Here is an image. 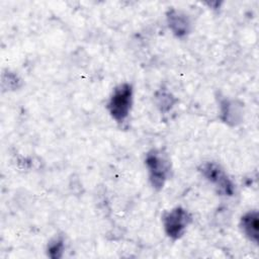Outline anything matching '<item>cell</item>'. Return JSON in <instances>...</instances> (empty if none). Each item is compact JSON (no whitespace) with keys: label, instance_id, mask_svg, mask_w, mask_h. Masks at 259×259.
<instances>
[{"label":"cell","instance_id":"7a4b0ae2","mask_svg":"<svg viewBox=\"0 0 259 259\" xmlns=\"http://www.w3.org/2000/svg\"><path fill=\"white\" fill-rule=\"evenodd\" d=\"M145 165L148 169L149 180L156 190H161L170 176V161L160 150L153 149L147 153Z\"/></svg>","mask_w":259,"mask_h":259},{"label":"cell","instance_id":"8992f818","mask_svg":"<svg viewBox=\"0 0 259 259\" xmlns=\"http://www.w3.org/2000/svg\"><path fill=\"white\" fill-rule=\"evenodd\" d=\"M220 113L221 119L231 125L235 126L242 121L243 118V109L242 105L239 104L236 100L229 98H224L220 101Z\"/></svg>","mask_w":259,"mask_h":259},{"label":"cell","instance_id":"5b68a950","mask_svg":"<svg viewBox=\"0 0 259 259\" xmlns=\"http://www.w3.org/2000/svg\"><path fill=\"white\" fill-rule=\"evenodd\" d=\"M167 23L169 29L177 37L186 36L191 28L190 19L186 13L175 8L169 9L167 12Z\"/></svg>","mask_w":259,"mask_h":259},{"label":"cell","instance_id":"ba28073f","mask_svg":"<svg viewBox=\"0 0 259 259\" xmlns=\"http://www.w3.org/2000/svg\"><path fill=\"white\" fill-rule=\"evenodd\" d=\"M154 100L161 112H168L176 103V98L166 88H160L155 92Z\"/></svg>","mask_w":259,"mask_h":259},{"label":"cell","instance_id":"9c48e42d","mask_svg":"<svg viewBox=\"0 0 259 259\" xmlns=\"http://www.w3.org/2000/svg\"><path fill=\"white\" fill-rule=\"evenodd\" d=\"M64 249H65L64 240L59 237V238H55L48 244L47 253H48V256L56 259V258L62 257Z\"/></svg>","mask_w":259,"mask_h":259},{"label":"cell","instance_id":"277c9868","mask_svg":"<svg viewBox=\"0 0 259 259\" xmlns=\"http://www.w3.org/2000/svg\"><path fill=\"white\" fill-rule=\"evenodd\" d=\"M191 214L185 208L177 206L167 211L163 218V228L166 235L172 240L180 239L191 223Z\"/></svg>","mask_w":259,"mask_h":259},{"label":"cell","instance_id":"6da1fadb","mask_svg":"<svg viewBox=\"0 0 259 259\" xmlns=\"http://www.w3.org/2000/svg\"><path fill=\"white\" fill-rule=\"evenodd\" d=\"M134 100V89L132 84L120 83L111 92L106 108L108 113L118 123H123L128 118Z\"/></svg>","mask_w":259,"mask_h":259},{"label":"cell","instance_id":"3957f363","mask_svg":"<svg viewBox=\"0 0 259 259\" xmlns=\"http://www.w3.org/2000/svg\"><path fill=\"white\" fill-rule=\"evenodd\" d=\"M201 175L214 185L220 195L232 196L235 192V185L225 170L215 162H205L199 167Z\"/></svg>","mask_w":259,"mask_h":259},{"label":"cell","instance_id":"52a82bcc","mask_svg":"<svg viewBox=\"0 0 259 259\" xmlns=\"http://www.w3.org/2000/svg\"><path fill=\"white\" fill-rule=\"evenodd\" d=\"M240 228L244 236L252 243H258L259 233V215L257 210H250L246 212L240 221Z\"/></svg>","mask_w":259,"mask_h":259}]
</instances>
